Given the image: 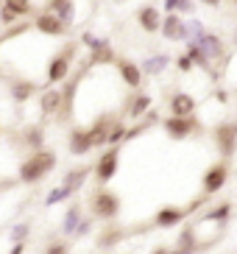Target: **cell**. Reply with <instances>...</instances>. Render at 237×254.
Wrapping results in <instances>:
<instances>
[{
    "mask_svg": "<svg viewBox=\"0 0 237 254\" xmlns=\"http://www.w3.org/2000/svg\"><path fill=\"white\" fill-rule=\"evenodd\" d=\"M59 165V157H56V151L53 148H34L28 157L20 162L17 173H20V182L22 185H37L42 182L48 173H53V168Z\"/></svg>",
    "mask_w": 237,
    "mask_h": 254,
    "instance_id": "obj_1",
    "label": "cell"
},
{
    "mask_svg": "<svg viewBox=\"0 0 237 254\" xmlns=\"http://www.w3.org/2000/svg\"><path fill=\"white\" fill-rule=\"evenodd\" d=\"M75 51H78L75 42H64L61 51L51 56L48 67H45V81H48V87L64 81L67 75H70V70H73V64H75Z\"/></svg>",
    "mask_w": 237,
    "mask_h": 254,
    "instance_id": "obj_2",
    "label": "cell"
},
{
    "mask_svg": "<svg viewBox=\"0 0 237 254\" xmlns=\"http://www.w3.org/2000/svg\"><path fill=\"white\" fill-rule=\"evenodd\" d=\"M120 207H123V201H120V195L115 190L98 187L95 193L89 195V212L95 218H101V221H106V224H112L120 215Z\"/></svg>",
    "mask_w": 237,
    "mask_h": 254,
    "instance_id": "obj_3",
    "label": "cell"
},
{
    "mask_svg": "<svg viewBox=\"0 0 237 254\" xmlns=\"http://www.w3.org/2000/svg\"><path fill=\"white\" fill-rule=\"evenodd\" d=\"M162 128L165 134L171 137V140H190L193 134L201 131V120L195 115H187V118H176V115H168L162 120Z\"/></svg>",
    "mask_w": 237,
    "mask_h": 254,
    "instance_id": "obj_4",
    "label": "cell"
},
{
    "mask_svg": "<svg viewBox=\"0 0 237 254\" xmlns=\"http://www.w3.org/2000/svg\"><path fill=\"white\" fill-rule=\"evenodd\" d=\"M229 173H232L229 159H218L215 165H209L207 171H204V179H201V190H204V195L221 193L223 187H226V182H229Z\"/></svg>",
    "mask_w": 237,
    "mask_h": 254,
    "instance_id": "obj_5",
    "label": "cell"
},
{
    "mask_svg": "<svg viewBox=\"0 0 237 254\" xmlns=\"http://www.w3.org/2000/svg\"><path fill=\"white\" fill-rule=\"evenodd\" d=\"M118 168H120V145H109V151H104L101 157H98L95 168V182L98 185H109L115 176H118Z\"/></svg>",
    "mask_w": 237,
    "mask_h": 254,
    "instance_id": "obj_6",
    "label": "cell"
},
{
    "mask_svg": "<svg viewBox=\"0 0 237 254\" xmlns=\"http://www.w3.org/2000/svg\"><path fill=\"white\" fill-rule=\"evenodd\" d=\"M34 28H37L42 37H48V39H61V37L70 34V25H64L59 17L51 14V11H45V8L34 14Z\"/></svg>",
    "mask_w": 237,
    "mask_h": 254,
    "instance_id": "obj_7",
    "label": "cell"
},
{
    "mask_svg": "<svg viewBox=\"0 0 237 254\" xmlns=\"http://www.w3.org/2000/svg\"><path fill=\"white\" fill-rule=\"evenodd\" d=\"M212 137H215V145L223 154V159H232L237 154V123H221V126H215Z\"/></svg>",
    "mask_w": 237,
    "mask_h": 254,
    "instance_id": "obj_8",
    "label": "cell"
},
{
    "mask_svg": "<svg viewBox=\"0 0 237 254\" xmlns=\"http://www.w3.org/2000/svg\"><path fill=\"white\" fill-rule=\"evenodd\" d=\"M115 67L120 73V81L126 84V90H142V84H145V75H142L140 64L131 59H115Z\"/></svg>",
    "mask_w": 237,
    "mask_h": 254,
    "instance_id": "obj_9",
    "label": "cell"
},
{
    "mask_svg": "<svg viewBox=\"0 0 237 254\" xmlns=\"http://www.w3.org/2000/svg\"><path fill=\"white\" fill-rule=\"evenodd\" d=\"M123 115H126V118H131V120H140V118H145V112H148L151 109V104H154V101H151V95L148 92H142V90H131V95L126 98V101H123Z\"/></svg>",
    "mask_w": 237,
    "mask_h": 254,
    "instance_id": "obj_10",
    "label": "cell"
},
{
    "mask_svg": "<svg viewBox=\"0 0 237 254\" xmlns=\"http://www.w3.org/2000/svg\"><path fill=\"white\" fill-rule=\"evenodd\" d=\"M187 215H190V209L187 207H162L154 215V226H159V229H171V226L184 224Z\"/></svg>",
    "mask_w": 237,
    "mask_h": 254,
    "instance_id": "obj_11",
    "label": "cell"
},
{
    "mask_svg": "<svg viewBox=\"0 0 237 254\" xmlns=\"http://www.w3.org/2000/svg\"><path fill=\"white\" fill-rule=\"evenodd\" d=\"M193 42H195V45H198L204 53H207L209 59H223V56H226V48H223V39L218 37V34H209V31H201V34L193 39Z\"/></svg>",
    "mask_w": 237,
    "mask_h": 254,
    "instance_id": "obj_12",
    "label": "cell"
},
{
    "mask_svg": "<svg viewBox=\"0 0 237 254\" xmlns=\"http://www.w3.org/2000/svg\"><path fill=\"white\" fill-rule=\"evenodd\" d=\"M181 28H184V17H181V14H176V11H168V14H162L159 34H162L168 42H181Z\"/></svg>",
    "mask_w": 237,
    "mask_h": 254,
    "instance_id": "obj_13",
    "label": "cell"
},
{
    "mask_svg": "<svg viewBox=\"0 0 237 254\" xmlns=\"http://www.w3.org/2000/svg\"><path fill=\"white\" fill-rule=\"evenodd\" d=\"M168 109H171V115H176V118H187V115H195L198 104H195V98L190 95V92H173L171 101H168Z\"/></svg>",
    "mask_w": 237,
    "mask_h": 254,
    "instance_id": "obj_14",
    "label": "cell"
},
{
    "mask_svg": "<svg viewBox=\"0 0 237 254\" xmlns=\"http://www.w3.org/2000/svg\"><path fill=\"white\" fill-rule=\"evenodd\" d=\"M137 25H140L145 34H159V25H162V11H159L156 6L137 8Z\"/></svg>",
    "mask_w": 237,
    "mask_h": 254,
    "instance_id": "obj_15",
    "label": "cell"
},
{
    "mask_svg": "<svg viewBox=\"0 0 237 254\" xmlns=\"http://www.w3.org/2000/svg\"><path fill=\"white\" fill-rule=\"evenodd\" d=\"M67 148H70L73 157H84V154H89V151H92V142H89L87 128H81V126L70 128V134H67Z\"/></svg>",
    "mask_w": 237,
    "mask_h": 254,
    "instance_id": "obj_16",
    "label": "cell"
},
{
    "mask_svg": "<svg viewBox=\"0 0 237 254\" xmlns=\"http://www.w3.org/2000/svg\"><path fill=\"white\" fill-rule=\"evenodd\" d=\"M59 109H61V90H56V87L42 90V95H39V112H42V118H56Z\"/></svg>",
    "mask_w": 237,
    "mask_h": 254,
    "instance_id": "obj_17",
    "label": "cell"
},
{
    "mask_svg": "<svg viewBox=\"0 0 237 254\" xmlns=\"http://www.w3.org/2000/svg\"><path fill=\"white\" fill-rule=\"evenodd\" d=\"M39 84L31 81V78H11L8 81V92H11V98H14V104H25L31 95H37Z\"/></svg>",
    "mask_w": 237,
    "mask_h": 254,
    "instance_id": "obj_18",
    "label": "cell"
},
{
    "mask_svg": "<svg viewBox=\"0 0 237 254\" xmlns=\"http://www.w3.org/2000/svg\"><path fill=\"white\" fill-rule=\"evenodd\" d=\"M45 11L56 14L64 25L75 23V3L73 0H45Z\"/></svg>",
    "mask_w": 237,
    "mask_h": 254,
    "instance_id": "obj_19",
    "label": "cell"
},
{
    "mask_svg": "<svg viewBox=\"0 0 237 254\" xmlns=\"http://www.w3.org/2000/svg\"><path fill=\"white\" fill-rule=\"evenodd\" d=\"M115 115H101V118L92 123V126L87 128L89 134V142H92V148H101V145H106V131H109V123Z\"/></svg>",
    "mask_w": 237,
    "mask_h": 254,
    "instance_id": "obj_20",
    "label": "cell"
},
{
    "mask_svg": "<svg viewBox=\"0 0 237 254\" xmlns=\"http://www.w3.org/2000/svg\"><path fill=\"white\" fill-rule=\"evenodd\" d=\"M89 173H92V168H89V165H81V168H70V171L64 173V179H61V185L67 187V190H70V193H78V190H81L84 187V182H87V176Z\"/></svg>",
    "mask_w": 237,
    "mask_h": 254,
    "instance_id": "obj_21",
    "label": "cell"
},
{
    "mask_svg": "<svg viewBox=\"0 0 237 254\" xmlns=\"http://www.w3.org/2000/svg\"><path fill=\"white\" fill-rule=\"evenodd\" d=\"M171 67V56L168 53H154V56H148L145 62H140V70H142V75H159V73H165V70Z\"/></svg>",
    "mask_w": 237,
    "mask_h": 254,
    "instance_id": "obj_22",
    "label": "cell"
},
{
    "mask_svg": "<svg viewBox=\"0 0 237 254\" xmlns=\"http://www.w3.org/2000/svg\"><path fill=\"white\" fill-rule=\"evenodd\" d=\"M81 204H70V209L64 212V221H61V232L64 235H75V229H78V224H81Z\"/></svg>",
    "mask_w": 237,
    "mask_h": 254,
    "instance_id": "obj_23",
    "label": "cell"
},
{
    "mask_svg": "<svg viewBox=\"0 0 237 254\" xmlns=\"http://www.w3.org/2000/svg\"><path fill=\"white\" fill-rule=\"evenodd\" d=\"M126 123L120 118H112L109 123V131H106V145H120V142H126Z\"/></svg>",
    "mask_w": 237,
    "mask_h": 254,
    "instance_id": "obj_24",
    "label": "cell"
},
{
    "mask_svg": "<svg viewBox=\"0 0 237 254\" xmlns=\"http://www.w3.org/2000/svg\"><path fill=\"white\" fill-rule=\"evenodd\" d=\"M0 6H6L8 11H14L17 17H34L37 14V8L31 0H0Z\"/></svg>",
    "mask_w": 237,
    "mask_h": 254,
    "instance_id": "obj_25",
    "label": "cell"
},
{
    "mask_svg": "<svg viewBox=\"0 0 237 254\" xmlns=\"http://www.w3.org/2000/svg\"><path fill=\"white\" fill-rule=\"evenodd\" d=\"M232 218V201H221L215 209H209L207 215H204V221L207 224H226Z\"/></svg>",
    "mask_w": 237,
    "mask_h": 254,
    "instance_id": "obj_26",
    "label": "cell"
},
{
    "mask_svg": "<svg viewBox=\"0 0 237 254\" xmlns=\"http://www.w3.org/2000/svg\"><path fill=\"white\" fill-rule=\"evenodd\" d=\"M187 56L193 59L195 67H204L207 73H212V67H209V62H212V59H209V56H207L204 51H201V48L195 45V42H187Z\"/></svg>",
    "mask_w": 237,
    "mask_h": 254,
    "instance_id": "obj_27",
    "label": "cell"
},
{
    "mask_svg": "<svg viewBox=\"0 0 237 254\" xmlns=\"http://www.w3.org/2000/svg\"><path fill=\"white\" fill-rule=\"evenodd\" d=\"M123 235H126V232L120 229V226H109V229H106L104 235H101V238H98V246H101V249H112V246H118L120 240H123Z\"/></svg>",
    "mask_w": 237,
    "mask_h": 254,
    "instance_id": "obj_28",
    "label": "cell"
},
{
    "mask_svg": "<svg viewBox=\"0 0 237 254\" xmlns=\"http://www.w3.org/2000/svg\"><path fill=\"white\" fill-rule=\"evenodd\" d=\"M42 137H45V131L39 126H28L22 131V142L31 145V148H42Z\"/></svg>",
    "mask_w": 237,
    "mask_h": 254,
    "instance_id": "obj_29",
    "label": "cell"
},
{
    "mask_svg": "<svg viewBox=\"0 0 237 254\" xmlns=\"http://www.w3.org/2000/svg\"><path fill=\"white\" fill-rule=\"evenodd\" d=\"M70 190H67L64 185H59V187H53L51 193H48V198H45V207H56V204H61V201H67L70 198Z\"/></svg>",
    "mask_w": 237,
    "mask_h": 254,
    "instance_id": "obj_30",
    "label": "cell"
},
{
    "mask_svg": "<svg viewBox=\"0 0 237 254\" xmlns=\"http://www.w3.org/2000/svg\"><path fill=\"white\" fill-rule=\"evenodd\" d=\"M81 45H84V48H89V51H101V48L109 45V39L95 37V34H84V37H81Z\"/></svg>",
    "mask_w": 237,
    "mask_h": 254,
    "instance_id": "obj_31",
    "label": "cell"
},
{
    "mask_svg": "<svg viewBox=\"0 0 237 254\" xmlns=\"http://www.w3.org/2000/svg\"><path fill=\"white\" fill-rule=\"evenodd\" d=\"M176 14H181V17H193V14H195V0H178Z\"/></svg>",
    "mask_w": 237,
    "mask_h": 254,
    "instance_id": "obj_32",
    "label": "cell"
},
{
    "mask_svg": "<svg viewBox=\"0 0 237 254\" xmlns=\"http://www.w3.org/2000/svg\"><path fill=\"white\" fill-rule=\"evenodd\" d=\"M28 235H31L28 224H17L14 232H11V243H17V240H28Z\"/></svg>",
    "mask_w": 237,
    "mask_h": 254,
    "instance_id": "obj_33",
    "label": "cell"
},
{
    "mask_svg": "<svg viewBox=\"0 0 237 254\" xmlns=\"http://www.w3.org/2000/svg\"><path fill=\"white\" fill-rule=\"evenodd\" d=\"M20 17L14 14V11H8L6 6H0V25H14Z\"/></svg>",
    "mask_w": 237,
    "mask_h": 254,
    "instance_id": "obj_34",
    "label": "cell"
},
{
    "mask_svg": "<svg viewBox=\"0 0 237 254\" xmlns=\"http://www.w3.org/2000/svg\"><path fill=\"white\" fill-rule=\"evenodd\" d=\"M176 67H178V73H193V59L190 56H176Z\"/></svg>",
    "mask_w": 237,
    "mask_h": 254,
    "instance_id": "obj_35",
    "label": "cell"
},
{
    "mask_svg": "<svg viewBox=\"0 0 237 254\" xmlns=\"http://www.w3.org/2000/svg\"><path fill=\"white\" fill-rule=\"evenodd\" d=\"M45 254H70V246H67V243H51V246L45 249Z\"/></svg>",
    "mask_w": 237,
    "mask_h": 254,
    "instance_id": "obj_36",
    "label": "cell"
},
{
    "mask_svg": "<svg viewBox=\"0 0 237 254\" xmlns=\"http://www.w3.org/2000/svg\"><path fill=\"white\" fill-rule=\"evenodd\" d=\"M8 254H25V240H17V243H11Z\"/></svg>",
    "mask_w": 237,
    "mask_h": 254,
    "instance_id": "obj_37",
    "label": "cell"
},
{
    "mask_svg": "<svg viewBox=\"0 0 237 254\" xmlns=\"http://www.w3.org/2000/svg\"><path fill=\"white\" fill-rule=\"evenodd\" d=\"M176 6H178V0H165V3H162L165 14H168V11H176Z\"/></svg>",
    "mask_w": 237,
    "mask_h": 254,
    "instance_id": "obj_38",
    "label": "cell"
},
{
    "mask_svg": "<svg viewBox=\"0 0 237 254\" xmlns=\"http://www.w3.org/2000/svg\"><path fill=\"white\" fill-rule=\"evenodd\" d=\"M201 6H209V8H221V3L223 0H198Z\"/></svg>",
    "mask_w": 237,
    "mask_h": 254,
    "instance_id": "obj_39",
    "label": "cell"
},
{
    "mask_svg": "<svg viewBox=\"0 0 237 254\" xmlns=\"http://www.w3.org/2000/svg\"><path fill=\"white\" fill-rule=\"evenodd\" d=\"M215 98H218V101H221V104H226V101H229V95H226V92H223V90H218V92H215Z\"/></svg>",
    "mask_w": 237,
    "mask_h": 254,
    "instance_id": "obj_40",
    "label": "cell"
},
{
    "mask_svg": "<svg viewBox=\"0 0 237 254\" xmlns=\"http://www.w3.org/2000/svg\"><path fill=\"white\" fill-rule=\"evenodd\" d=\"M151 254H171V249H168V246H156Z\"/></svg>",
    "mask_w": 237,
    "mask_h": 254,
    "instance_id": "obj_41",
    "label": "cell"
},
{
    "mask_svg": "<svg viewBox=\"0 0 237 254\" xmlns=\"http://www.w3.org/2000/svg\"><path fill=\"white\" fill-rule=\"evenodd\" d=\"M0 134H3V126H0Z\"/></svg>",
    "mask_w": 237,
    "mask_h": 254,
    "instance_id": "obj_42",
    "label": "cell"
},
{
    "mask_svg": "<svg viewBox=\"0 0 237 254\" xmlns=\"http://www.w3.org/2000/svg\"><path fill=\"white\" fill-rule=\"evenodd\" d=\"M232 3H235V6H237V0H232Z\"/></svg>",
    "mask_w": 237,
    "mask_h": 254,
    "instance_id": "obj_43",
    "label": "cell"
},
{
    "mask_svg": "<svg viewBox=\"0 0 237 254\" xmlns=\"http://www.w3.org/2000/svg\"><path fill=\"white\" fill-rule=\"evenodd\" d=\"M235 42H237V34H235Z\"/></svg>",
    "mask_w": 237,
    "mask_h": 254,
    "instance_id": "obj_44",
    "label": "cell"
}]
</instances>
